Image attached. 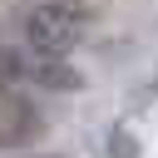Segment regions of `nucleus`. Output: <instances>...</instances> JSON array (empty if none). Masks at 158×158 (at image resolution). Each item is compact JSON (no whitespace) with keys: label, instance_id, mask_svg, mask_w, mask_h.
<instances>
[{"label":"nucleus","instance_id":"nucleus-5","mask_svg":"<svg viewBox=\"0 0 158 158\" xmlns=\"http://www.w3.org/2000/svg\"><path fill=\"white\" fill-rule=\"evenodd\" d=\"M109 158H138V153H133V133H128V128H109Z\"/></svg>","mask_w":158,"mask_h":158},{"label":"nucleus","instance_id":"nucleus-6","mask_svg":"<svg viewBox=\"0 0 158 158\" xmlns=\"http://www.w3.org/2000/svg\"><path fill=\"white\" fill-rule=\"evenodd\" d=\"M20 158H54V153H20Z\"/></svg>","mask_w":158,"mask_h":158},{"label":"nucleus","instance_id":"nucleus-2","mask_svg":"<svg viewBox=\"0 0 158 158\" xmlns=\"http://www.w3.org/2000/svg\"><path fill=\"white\" fill-rule=\"evenodd\" d=\"M44 133L40 109H30V99H20L15 89H0V148H25Z\"/></svg>","mask_w":158,"mask_h":158},{"label":"nucleus","instance_id":"nucleus-4","mask_svg":"<svg viewBox=\"0 0 158 158\" xmlns=\"http://www.w3.org/2000/svg\"><path fill=\"white\" fill-rule=\"evenodd\" d=\"M20 79H25V54H15V49L0 44V89H15Z\"/></svg>","mask_w":158,"mask_h":158},{"label":"nucleus","instance_id":"nucleus-1","mask_svg":"<svg viewBox=\"0 0 158 158\" xmlns=\"http://www.w3.org/2000/svg\"><path fill=\"white\" fill-rule=\"evenodd\" d=\"M20 40H25L30 54L64 59L84 40V10L74 0H30L20 10Z\"/></svg>","mask_w":158,"mask_h":158},{"label":"nucleus","instance_id":"nucleus-3","mask_svg":"<svg viewBox=\"0 0 158 158\" xmlns=\"http://www.w3.org/2000/svg\"><path fill=\"white\" fill-rule=\"evenodd\" d=\"M25 79L40 84V89H54V94H74V89H84V74L69 69L64 59H49V54H25Z\"/></svg>","mask_w":158,"mask_h":158}]
</instances>
